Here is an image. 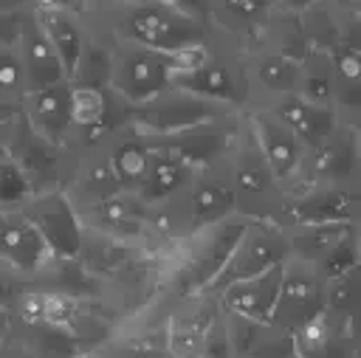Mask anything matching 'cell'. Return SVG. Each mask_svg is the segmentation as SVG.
I'll return each instance as SVG.
<instances>
[{"label": "cell", "mask_w": 361, "mask_h": 358, "mask_svg": "<svg viewBox=\"0 0 361 358\" xmlns=\"http://www.w3.org/2000/svg\"><path fill=\"white\" fill-rule=\"evenodd\" d=\"M87 28L113 42H133L158 54H183L214 45L206 3L197 0H130L76 3Z\"/></svg>", "instance_id": "1"}, {"label": "cell", "mask_w": 361, "mask_h": 358, "mask_svg": "<svg viewBox=\"0 0 361 358\" xmlns=\"http://www.w3.org/2000/svg\"><path fill=\"white\" fill-rule=\"evenodd\" d=\"M226 169L237 195V214L245 220H259V223H276L282 214L285 192L279 189L268 161L262 158L243 113V127L240 135L226 158Z\"/></svg>", "instance_id": "2"}, {"label": "cell", "mask_w": 361, "mask_h": 358, "mask_svg": "<svg viewBox=\"0 0 361 358\" xmlns=\"http://www.w3.org/2000/svg\"><path fill=\"white\" fill-rule=\"evenodd\" d=\"M169 87H180L192 96H200L206 101H214V104H223V107H231L240 113L248 110L243 54L217 39L197 65L175 70L169 79Z\"/></svg>", "instance_id": "3"}, {"label": "cell", "mask_w": 361, "mask_h": 358, "mask_svg": "<svg viewBox=\"0 0 361 358\" xmlns=\"http://www.w3.org/2000/svg\"><path fill=\"white\" fill-rule=\"evenodd\" d=\"M186 54H158L133 42L113 45V82L110 90L121 96L130 107H138L169 87L175 70L183 68Z\"/></svg>", "instance_id": "4"}, {"label": "cell", "mask_w": 361, "mask_h": 358, "mask_svg": "<svg viewBox=\"0 0 361 358\" xmlns=\"http://www.w3.org/2000/svg\"><path fill=\"white\" fill-rule=\"evenodd\" d=\"M0 147L20 166V172L25 175L34 195L65 189L73 152L45 141L42 135H37L23 113L6 127V132L0 138Z\"/></svg>", "instance_id": "5"}, {"label": "cell", "mask_w": 361, "mask_h": 358, "mask_svg": "<svg viewBox=\"0 0 361 358\" xmlns=\"http://www.w3.org/2000/svg\"><path fill=\"white\" fill-rule=\"evenodd\" d=\"M231 113H240V110L206 101L200 96H192V93L180 90V87H166L155 99L133 107L130 127L135 132H141V135L158 138V135H172V132H183V130L200 127L206 121L226 118Z\"/></svg>", "instance_id": "6"}, {"label": "cell", "mask_w": 361, "mask_h": 358, "mask_svg": "<svg viewBox=\"0 0 361 358\" xmlns=\"http://www.w3.org/2000/svg\"><path fill=\"white\" fill-rule=\"evenodd\" d=\"M361 217V183H310L288 195L279 226H355Z\"/></svg>", "instance_id": "7"}, {"label": "cell", "mask_w": 361, "mask_h": 358, "mask_svg": "<svg viewBox=\"0 0 361 358\" xmlns=\"http://www.w3.org/2000/svg\"><path fill=\"white\" fill-rule=\"evenodd\" d=\"M288 257H290V251H288L285 228L276 226V223L251 220L245 234L240 237L237 248L231 251L228 262L223 265V271L214 276V282L206 290L220 296L226 288H231L237 282H245V279L259 276V273H265L276 265H285Z\"/></svg>", "instance_id": "8"}, {"label": "cell", "mask_w": 361, "mask_h": 358, "mask_svg": "<svg viewBox=\"0 0 361 358\" xmlns=\"http://www.w3.org/2000/svg\"><path fill=\"white\" fill-rule=\"evenodd\" d=\"M169 206L175 209L183 234H192L197 228H206V226H214V223L234 217L237 214V195H234L226 161L206 166V169H197L192 183L186 186V192Z\"/></svg>", "instance_id": "9"}, {"label": "cell", "mask_w": 361, "mask_h": 358, "mask_svg": "<svg viewBox=\"0 0 361 358\" xmlns=\"http://www.w3.org/2000/svg\"><path fill=\"white\" fill-rule=\"evenodd\" d=\"M245 124H248L262 158L268 161L279 189L285 192V197L299 192L305 186L310 149L262 110H245Z\"/></svg>", "instance_id": "10"}, {"label": "cell", "mask_w": 361, "mask_h": 358, "mask_svg": "<svg viewBox=\"0 0 361 358\" xmlns=\"http://www.w3.org/2000/svg\"><path fill=\"white\" fill-rule=\"evenodd\" d=\"M243 113H231L226 118L206 121V124L183 130V132L158 135V138L144 135V138L149 141L152 149L175 155L183 163H189L192 169H206V166L223 163L228 158V152H231V147H234V141L240 135V127H243Z\"/></svg>", "instance_id": "11"}, {"label": "cell", "mask_w": 361, "mask_h": 358, "mask_svg": "<svg viewBox=\"0 0 361 358\" xmlns=\"http://www.w3.org/2000/svg\"><path fill=\"white\" fill-rule=\"evenodd\" d=\"M322 310H324L322 273L316 271V265L288 257V262L282 268V285H279V296H276V304L271 313V324L293 335L299 327H305Z\"/></svg>", "instance_id": "12"}, {"label": "cell", "mask_w": 361, "mask_h": 358, "mask_svg": "<svg viewBox=\"0 0 361 358\" xmlns=\"http://www.w3.org/2000/svg\"><path fill=\"white\" fill-rule=\"evenodd\" d=\"M223 307L220 299L209 290H197V293H186L180 296L172 310H169V321H166V333H169V355L172 358H192L223 324Z\"/></svg>", "instance_id": "13"}, {"label": "cell", "mask_w": 361, "mask_h": 358, "mask_svg": "<svg viewBox=\"0 0 361 358\" xmlns=\"http://www.w3.org/2000/svg\"><path fill=\"white\" fill-rule=\"evenodd\" d=\"M20 211L31 220V226L42 234V240L48 242L54 257H65V259H76L79 248H82V223L79 214L71 203V197L65 195V189H54V192H42V195H31Z\"/></svg>", "instance_id": "14"}, {"label": "cell", "mask_w": 361, "mask_h": 358, "mask_svg": "<svg viewBox=\"0 0 361 358\" xmlns=\"http://www.w3.org/2000/svg\"><path fill=\"white\" fill-rule=\"evenodd\" d=\"M310 183H361V130L338 121V127L310 152L305 186Z\"/></svg>", "instance_id": "15"}, {"label": "cell", "mask_w": 361, "mask_h": 358, "mask_svg": "<svg viewBox=\"0 0 361 358\" xmlns=\"http://www.w3.org/2000/svg\"><path fill=\"white\" fill-rule=\"evenodd\" d=\"M31 14L39 25V31L45 34V39L54 45V51L59 54L62 65H65V73H68V82H71V73L85 51V42H87V23L82 20L76 3H59V0H39V3H31Z\"/></svg>", "instance_id": "16"}, {"label": "cell", "mask_w": 361, "mask_h": 358, "mask_svg": "<svg viewBox=\"0 0 361 358\" xmlns=\"http://www.w3.org/2000/svg\"><path fill=\"white\" fill-rule=\"evenodd\" d=\"M51 248L42 240V234L31 226V220L20 211H3L0 214V262L34 282V276L51 262Z\"/></svg>", "instance_id": "17"}, {"label": "cell", "mask_w": 361, "mask_h": 358, "mask_svg": "<svg viewBox=\"0 0 361 358\" xmlns=\"http://www.w3.org/2000/svg\"><path fill=\"white\" fill-rule=\"evenodd\" d=\"M121 192H124V186L116 178L104 147H90V149L73 152L71 172L65 180V195L71 197L76 211L96 206V203H104Z\"/></svg>", "instance_id": "18"}, {"label": "cell", "mask_w": 361, "mask_h": 358, "mask_svg": "<svg viewBox=\"0 0 361 358\" xmlns=\"http://www.w3.org/2000/svg\"><path fill=\"white\" fill-rule=\"evenodd\" d=\"M243 76L248 87V107H259L271 99L296 93L299 62L274 54L268 48H254L243 54Z\"/></svg>", "instance_id": "19"}, {"label": "cell", "mask_w": 361, "mask_h": 358, "mask_svg": "<svg viewBox=\"0 0 361 358\" xmlns=\"http://www.w3.org/2000/svg\"><path fill=\"white\" fill-rule=\"evenodd\" d=\"M358 344V321H347L330 310H322L316 319L293 333V347L299 358H353Z\"/></svg>", "instance_id": "20"}, {"label": "cell", "mask_w": 361, "mask_h": 358, "mask_svg": "<svg viewBox=\"0 0 361 358\" xmlns=\"http://www.w3.org/2000/svg\"><path fill=\"white\" fill-rule=\"evenodd\" d=\"M248 110H262L271 118H276L288 132H293L310 152L338 127V113L330 107H316L310 101H305L299 93H288L279 99H271L259 107H248Z\"/></svg>", "instance_id": "21"}, {"label": "cell", "mask_w": 361, "mask_h": 358, "mask_svg": "<svg viewBox=\"0 0 361 358\" xmlns=\"http://www.w3.org/2000/svg\"><path fill=\"white\" fill-rule=\"evenodd\" d=\"M223 327L234 358H290L296 352L293 335L274 327L271 321L223 316Z\"/></svg>", "instance_id": "22"}, {"label": "cell", "mask_w": 361, "mask_h": 358, "mask_svg": "<svg viewBox=\"0 0 361 358\" xmlns=\"http://www.w3.org/2000/svg\"><path fill=\"white\" fill-rule=\"evenodd\" d=\"M68 96H71V82L25 93L23 99V116L31 124L37 135L45 141L65 147L71 144V113H68Z\"/></svg>", "instance_id": "23"}, {"label": "cell", "mask_w": 361, "mask_h": 358, "mask_svg": "<svg viewBox=\"0 0 361 358\" xmlns=\"http://www.w3.org/2000/svg\"><path fill=\"white\" fill-rule=\"evenodd\" d=\"M282 268L285 265H276L259 276H251L245 282L226 288L217 296L223 313L251 319V321H271V313H274V304L279 296V285H282Z\"/></svg>", "instance_id": "24"}, {"label": "cell", "mask_w": 361, "mask_h": 358, "mask_svg": "<svg viewBox=\"0 0 361 358\" xmlns=\"http://www.w3.org/2000/svg\"><path fill=\"white\" fill-rule=\"evenodd\" d=\"M17 51H20V59H23L28 93L45 90V87H56V85L68 82L65 65H62L59 54L54 51V45L39 31L34 14H28V23H25V31H23V39H20Z\"/></svg>", "instance_id": "25"}, {"label": "cell", "mask_w": 361, "mask_h": 358, "mask_svg": "<svg viewBox=\"0 0 361 358\" xmlns=\"http://www.w3.org/2000/svg\"><path fill=\"white\" fill-rule=\"evenodd\" d=\"M195 172H197V169H192V166L183 163L180 158L152 149V161H149L147 178H144V183L138 186L135 195H138L149 209L169 206V203H175V200L186 192V186L192 183Z\"/></svg>", "instance_id": "26"}, {"label": "cell", "mask_w": 361, "mask_h": 358, "mask_svg": "<svg viewBox=\"0 0 361 358\" xmlns=\"http://www.w3.org/2000/svg\"><path fill=\"white\" fill-rule=\"evenodd\" d=\"M99 147H104V152L110 158V166H113L118 183L124 186V192H138V186L147 178L149 161H152L149 141L141 132H135L133 127H124L110 141H104Z\"/></svg>", "instance_id": "27"}, {"label": "cell", "mask_w": 361, "mask_h": 358, "mask_svg": "<svg viewBox=\"0 0 361 358\" xmlns=\"http://www.w3.org/2000/svg\"><path fill=\"white\" fill-rule=\"evenodd\" d=\"M31 285L56 290V293H68V296L85 299V302H104V288L85 271V265L79 259L51 257V262L34 276Z\"/></svg>", "instance_id": "28"}, {"label": "cell", "mask_w": 361, "mask_h": 358, "mask_svg": "<svg viewBox=\"0 0 361 358\" xmlns=\"http://www.w3.org/2000/svg\"><path fill=\"white\" fill-rule=\"evenodd\" d=\"M299 8H302V3H274L259 48H268L293 62H302L310 48H307L302 23H299Z\"/></svg>", "instance_id": "29"}, {"label": "cell", "mask_w": 361, "mask_h": 358, "mask_svg": "<svg viewBox=\"0 0 361 358\" xmlns=\"http://www.w3.org/2000/svg\"><path fill=\"white\" fill-rule=\"evenodd\" d=\"M336 70V113L341 121L361 130V54L336 48L333 51Z\"/></svg>", "instance_id": "30"}, {"label": "cell", "mask_w": 361, "mask_h": 358, "mask_svg": "<svg viewBox=\"0 0 361 358\" xmlns=\"http://www.w3.org/2000/svg\"><path fill=\"white\" fill-rule=\"evenodd\" d=\"M296 93L316 104V107H333L336 101V70H333V51H307V56L299 62V85Z\"/></svg>", "instance_id": "31"}, {"label": "cell", "mask_w": 361, "mask_h": 358, "mask_svg": "<svg viewBox=\"0 0 361 358\" xmlns=\"http://www.w3.org/2000/svg\"><path fill=\"white\" fill-rule=\"evenodd\" d=\"M113 39L93 31L87 34V42H85V51L71 73V85H79V87H96V90H110V82H113Z\"/></svg>", "instance_id": "32"}, {"label": "cell", "mask_w": 361, "mask_h": 358, "mask_svg": "<svg viewBox=\"0 0 361 358\" xmlns=\"http://www.w3.org/2000/svg\"><path fill=\"white\" fill-rule=\"evenodd\" d=\"M350 231H353V226H290V228H285L290 259L316 265Z\"/></svg>", "instance_id": "33"}, {"label": "cell", "mask_w": 361, "mask_h": 358, "mask_svg": "<svg viewBox=\"0 0 361 358\" xmlns=\"http://www.w3.org/2000/svg\"><path fill=\"white\" fill-rule=\"evenodd\" d=\"M25 70L17 48H0V138L6 127L23 113L25 99Z\"/></svg>", "instance_id": "34"}, {"label": "cell", "mask_w": 361, "mask_h": 358, "mask_svg": "<svg viewBox=\"0 0 361 358\" xmlns=\"http://www.w3.org/2000/svg\"><path fill=\"white\" fill-rule=\"evenodd\" d=\"M299 23L310 51H336L338 48V11L336 3L307 0L299 8Z\"/></svg>", "instance_id": "35"}, {"label": "cell", "mask_w": 361, "mask_h": 358, "mask_svg": "<svg viewBox=\"0 0 361 358\" xmlns=\"http://www.w3.org/2000/svg\"><path fill=\"white\" fill-rule=\"evenodd\" d=\"M324 310H330L347 321H358V316H361V262L324 282Z\"/></svg>", "instance_id": "36"}, {"label": "cell", "mask_w": 361, "mask_h": 358, "mask_svg": "<svg viewBox=\"0 0 361 358\" xmlns=\"http://www.w3.org/2000/svg\"><path fill=\"white\" fill-rule=\"evenodd\" d=\"M31 195H34V192H31L25 175L20 172V166H17V163L3 152V147H0V211L20 209Z\"/></svg>", "instance_id": "37"}, {"label": "cell", "mask_w": 361, "mask_h": 358, "mask_svg": "<svg viewBox=\"0 0 361 358\" xmlns=\"http://www.w3.org/2000/svg\"><path fill=\"white\" fill-rule=\"evenodd\" d=\"M361 262V254H358V242H355V228L341 240V242H336L319 262H316V271L322 273V279L327 282V279H333V276H338V273H344V271H350L353 265H358Z\"/></svg>", "instance_id": "38"}, {"label": "cell", "mask_w": 361, "mask_h": 358, "mask_svg": "<svg viewBox=\"0 0 361 358\" xmlns=\"http://www.w3.org/2000/svg\"><path fill=\"white\" fill-rule=\"evenodd\" d=\"M336 11H338V48L361 54V14L350 6V0H338Z\"/></svg>", "instance_id": "39"}, {"label": "cell", "mask_w": 361, "mask_h": 358, "mask_svg": "<svg viewBox=\"0 0 361 358\" xmlns=\"http://www.w3.org/2000/svg\"><path fill=\"white\" fill-rule=\"evenodd\" d=\"M31 288V282L25 276H20L17 271H11L8 265L0 262V313H14L20 296Z\"/></svg>", "instance_id": "40"}, {"label": "cell", "mask_w": 361, "mask_h": 358, "mask_svg": "<svg viewBox=\"0 0 361 358\" xmlns=\"http://www.w3.org/2000/svg\"><path fill=\"white\" fill-rule=\"evenodd\" d=\"M0 358H34L25 347H20L14 338H3L0 344Z\"/></svg>", "instance_id": "41"}, {"label": "cell", "mask_w": 361, "mask_h": 358, "mask_svg": "<svg viewBox=\"0 0 361 358\" xmlns=\"http://www.w3.org/2000/svg\"><path fill=\"white\" fill-rule=\"evenodd\" d=\"M8 324H11V316L8 313H0V341L8 335Z\"/></svg>", "instance_id": "42"}, {"label": "cell", "mask_w": 361, "mask_h": 358, "mask_svg": "<svg viewBox=\"0 0 361 358\" xmlns=\"http://www.w3.org/2000/svg\"><path fill=\"white\" fill-rule=\"evenodd\" d=\"M71 358H99V352L96 350H76Z\"/></svg>", "instance_id": "43"}, {"label": "cell", "mask_w": 361, "mask_h": 358, "mask_svg": "<svg viewBox=\"0 0 361 358\" xmlns=\"http://www.w3.org/2000/svg\"><path fill=\"white\" fill-rule=\"evenodd\" d=\"M353 228H355V242H358V254H361V217H358V223Z\"/></svg>", "instance_id": "44"}, {"label": "cell", "mask_w": 361, "mask_h": 358, "mask_svg": "<svg viewBox=\"0 0 361 358\" xmlns=\"http://www.w3.org/2000/svg\"><path fill=\"white\" fill-rule=\"evenodd\" d=\"M353 358H361V344H358V350L353 352Z\"/></svg>", "instance_id": "45"}, {"label": "cell", "mask_w": 361, "mask_h": 358, "mask_svg": "<svg viewBox=\"0 0 361 358\" xmlns=\"http://www.w3.org/2000/svg\"><path fill=\"white\" fill-rule=\"evenodd\" d=\"M358 330H361V316H358Z\"/></svg>", "instance_id": "46"}, {"label": "cell", "mask_w": 361, "mask_h": 358, "mask_svg": "<svg viewBox=\"0 0 361 358\" xmlns=\"http://www.w3.org/2000/svg\"><path fill=\"white\" fill-rule=\"evenodd\" d=\"M290 358H299V355H296V352H293V355H290Z\"/></svg>", "instance_id": "47"}, {"label": "cell", "mask_w": 361, "mask_h": 358, "mask_svg": "<svg viewBox=\"0 0 361 358\" xmlns=\"http://www.w3.org/2000/svg\"><path fill=\"white\" fill-rule=\"evenodd\" d=\"M0 344H3V341H0Z\"/></svg>", "instance_id": "48"}]
</instances>
